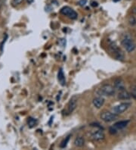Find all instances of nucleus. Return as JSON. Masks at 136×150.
I'll return each instance as SVG.
<instances>
[{
  "instance_id": "1",
  "label": "nucleus",
  "mask_w": 136,
  "mask_h": 150,
  "mask_svg": "<svg viewBox=\"0 0 136 150\" xmlns=\"http://www.w3.org/2000/svg\"><path fill=\"white\" fill-rule=\"evenodd\" d=\"M98 93L100 95L107 96H112L116 93V89L114 86H111L110 84H105L100 88Z\"/></svg>"
},
{
  "instance_id": "2",
  "label": "nucleus",
  "mask_w": 136,
  "mask_h": 150,
  "mask_svg": "<svg viewBox=\"0 0 136 150\" xmlns=\"http://www.w3.org/2000/svg\"><path fill=\"white\" fill-rule=\"evenodd\" d=\"M122 45L123 46V47L125 48V50L128 52H132L135 49V44L133 42L132 40L129 37H128V36H126V37H125L123 39Z\"/></svg>"
},
{
  "instance_id": "3",
  "label": "nucleus",
  "mask_w": 136,
  "mask_h": 150,
  "mask_svg": "<svg viewBox=\"0 0 136 150\" xmlns=\"http://www.w3.org/2000/svg\"><path fill=\"white\" fill-rule=\"evenodd\" d=\"M61 13L63 14V15H65V16H67L69 18L73 19V20H75V19L77 18V17H78L77 13H76L74 10L72 9L71 8L67 7V6L62 8L61 9Z\"/></svg>"
},
{
  "instance_id": "4",
  "label": "nucleus",
  "mask_w": 136,
  "mask_h": 150,
  "mask_svg": "<svg viewBox=\"0 0 136 150\" xmlns=\"http://www.w3.org/2000/svg\"><path fill=\"white\" fill-rule=\"evenodd\" d=\"M118 115L115 113H111L109 112H104L101 115V118L104 122H111L117 119Z\"/></svg>"
},
{
  "instance_id": "5",
  "label": "nucleus",
  "mask_w": 136,
  "mask_h": 150,
  "mask_svg": "<svg viewBox=\"0 0 136 150\" xmlns=\"http://www.w3.org/2000/svg\"><path fill=\"white\" fill-rule=\"evenodd\" d=\"M130 105L131 104L129 103H121V104L118 105H116L115 107H113V113L116 114V115L123 113L124 112H125V111L130 107Z\"/></svg>"
},
{
  "instance_id": "6",
  "label": "nucleus",
  "mask_w": 136,
  "mask_h": 150,
  "mask_svg": "<svg viewBox=\"0 0 136 150\" xmlns=\"http://www.w3.org/2000/svg\"><path fill=\"white\" fill-rule=\"evenodd\" d=\"M77 100H78V97L76 96H73L70 99V102L68 103V105H67V110H68L69 113H72L76 109V106H77Z\"/></svg>"
},
{
  "instance_id": "7",
  "label": "nucleus",
  "mask_w": 136,
  "mask_h": 150,
  "mask_svg": "<svg viewBox=\"0 0 136 150\" xmlns=\"http://www.w3.org/2000/svg\"><path fill=\"white\" fill-rule=\"evenodd\" d=\"M104 137H105V135L101 130H96L91 134V139H93L94 141L103 140Z\"/></svg>"
},
{
  "instance_id": "8",
  "label": "nucleus",
  "mask_w": 136,
  "mask_h": 150,
  "mask_svg": "<svg viewBox=\"0 0 136 150\" xmlns=\"http://www.w3.org/2000/svg\"><path fill=\"white\" fill-rule=\"evenodd\" d=\"M104 102H105V100H104V99L103 97L98 96L95 97V98L93 99L92 104L96 108H100L103 106L104 104Z\"/></svg>"
},
{
  "instance_id": "9",
  "label": "nucleus",
  "mask_w": 136,
  "mask_h": 150,
  "mask_svg": "<svg viewBox=\"0 0 136 150\" xmlns=\"http://www.w3.org/2000/svg\"><path fill=\"white\" fill-rule=\"evenodd\" d=\"M132 96L128 93L127 91H125V90H121V91L118 94V98L120 99H122V100H128L131 98Z\"/></svg>"
},
{
  "instance_id": "10",
  "label": "nucleus",
  "mask_w": 136,
  "mask_h": 150,
  "mask_svg": "<svg viewBox=\"0 0 136 150\" xmlns=\"http://www.w3.org/2000/svg\"><path fill=\"white\" fill-rule=\"evenodd\" d=\"M114 87L115 89H117L119 90H125V85H124L123 81H122L121 79H117L114 82Z\"/></svg>"
},
{
  "instance_id": "11",
  "label": "nucleus",
  "mask_w": 136,
  "mask_h": 150,
  "mask_svg": "<svg viewBox=\"0 0 136 150\" xmlns=\"http://www.w3.org/2000/svg\"><path fill=\"white\" fill-rule=\"evenodd\" d=\"M129 121H118L114 125V127L116 129V130H121V129L125 128V127L127 126V125L129 124Z\"/></svg>"
},
{
  "instance_id": "12",
  "label": "nucleus",
  "mask_w": 136,
  "mask_h": 150,
  "mask_svg": "<svg viewBox=\"0 0 136 150\" xmlns=\"http://www.w3.org/2000/svg\"><path fill=\"white\" fill-rule=\"evenodd\" d=\"M58 78L59 82L61 83V84L62 86H64L66 83V81H65V77H64V74H63V70L62 69H60V71H59V72H58Z\"/></svg>"
},
{
  "instance_id": "13",
  "label": "nucleus",
  "mask_w": 136,
  "mask_h": 150,
  "mask_svg": "<svg viewBox=\"0 0 136 150\" xmlns=\"http://www.w3.org/2000/svg\"><path fill=\"white\" fill-rule=\"evenodd\" d=\"M85 144V139L82 137H76L74 140V145L76 147H82Z\"/></svg>"
},
{
  "instance_id": "14",
  "label": "nucleus",
  "mask_w": 136,
  "mask_h": 150,
  "mask_svg": "<svg viewBox=\"0 0 136 150\" xmlns=\"http://www.w3.org/2000/svg\"><path fill=\"white\" fill-rule=\"evenodd\" d=\"M70 136H67V137H65V139H63V141H62L60 144L61 148L63 149L67 146V143H68V142H69V140H70Z\"/></svg>"
},
{
  "instance_id": "15",
  "label": "nucleus",
  "mask_w": 136,
  "mask_h": 150,
  "mask_svg": "<svg viewBox=\"0 0 136 150\" xmlns=\"http://www.w3.org/2000/svg\"><path fill=\"white\" fill-rule=\"evenodd\" d=\"M27 123H28V126H29L30 128H32V127H33L37 124V121H36V119L30 117V118H28V121H27Z\"/></svg>"
},
{
  "instance_id": "16",
  "label": "nucleus",
  "mask_w": 136,
  "mask_h": 150,
  "mask_svg": "<svg viewBox=\"0 0 136 150\" xmlns=\"http://www.w3.org/2000/svg\"><path fill=\"white\" fill-rule=\"evenodd\" d=\"M129 24H130L131 25H133V26L135 25L136 18H134V17H130V18H129Z\"/></svg>"
},
{
  "instance_id": "17",
  "label": "nucleus",
  "mask_w": 136,
  "mask_h": 150,
  "mask_svg": "<svg viewBox=\"0 0 136 150\" xmlns=\"http://www.w3.org/2000/svg\"><path fill=\"white\" fill-rule=\"evenodd\" d=\"M110 133H111V134H116V131H117V130H116V128H115L114 127H111L110 128Z\"/></svg>"
},
{
  "instance_id": "18",
  "label": "nucleus",
  "mask_w": 136,
  "mask_h": 150,
  "mask_svg": "<svg viewBox=\"0 0 136 150\" xmlns=\"http://www.w3.org/2000/svg\"><path fill=\"white\" fill-rule=\"evenodd\" d=\"M87 2V0H80V2H79V4H80V6H84Z\"/></svg>"
},
{
  "instance_id": "19",
  "label": "nucleus",
  "mask_w": 136,
  "mask_h": 150,
  "mask_svg": "<svg viewBox=\"0 0 136 150\" xmlns=\"http://www.w3.org/2000/svg\"><path fill=\"white\" fill-rule=\"evenodd\" d=\"M22 0H13L12 3L14 5H19V4L21 3Z\"/></svg>"
},
{
  "instance_id": "20",
  "label": "nucleus",
  "mask_w": 136,
  "mask_h": 150,
  "mask_svg": "<svg viewBox=\"0 0 136 150\" xmlns=\"http://www.w3.org/2000/svg\"><path fill=\"white\" fill-rule=\"evenodd\" d=\"M6 39H7V35H6V38H4L3 41H2V44H1V51H2V49H3L4 43H5V42H6Z\"/></svg>"
},
{
  "instance_id": "21",
  "label": "nucleus",
  "mask_w": 136,
  "mask_h": 150,
  "mask_svg": "<svg viewBox=\"0 0 136 150\" xmlns=\"http://www.w3.org/2000/svg\"><path fill=\"white\" fill-rule=\"evenodd\" d=\"M92 6H98V3H97V2H92Z\"/></svg>"
},
{
  "instance_id": "22",
  "label": "nucleus",
  "mask_w": 136,
  "mask_h": 150,
  "mask_svg": "<svg viewBox=\"0 0 136 150\" xmlns=\"http://www.w3.org/2000/svg\"><path fill=\"white\" fill-rule=\"evenodd\" d=\"M135 13H136V11H135Z\"/></svg>"
},
{
  "instance_id": "23",
  "label": "nucleus",
  "mask_w": 136,
  "mask_h": 150,
  "mask_svg": "<svg viewBox=\"0 0 136 150\" xmlns=\"http://www.w3.org/2000/svg\"><path fill=\"white\" fill-rule=\"evenodd\" d=\"M135 25H136V24H135Z\"/></svg>"
}]
</instances>
